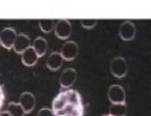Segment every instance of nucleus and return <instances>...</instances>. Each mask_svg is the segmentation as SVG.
Here are the masks:
<instances>
[{
  "mask_svg": "<svg viewBox=\"0 0 151 116\" xmlns=\"http://www.w3.org/2000/svg\"><path fill=\"white\" fill-rule=\"evenodd\" d=\"M128 112L125 103H111L109 116H125Z\"/></svg>",
  "mask_w": 151,
  "mask_h": 116,
  "instance_id": "4468645a",
  "label": "nucleus"
},
{
  "mask_svg": "<svg viewBox=\"0 0 151 116\" xmlns=\"http://www.w3.org/2000/svg\"><path fill=\"white\" fill-rule=\"evenodd\" d=\"M110 71L118 79L124 77L128 72V63H127L124 57H115L110 62Z\"/></svg>",
  "mask_w": 151,
  "mask_h": 116,
  "instance_id": "f03ea898",
  "label": "nucleus"
},
{
  "mask_svg": "<svg viewBox=\"0 0 151 116\" xmlns=\"http://www.w3.org/2000/svg\"><path fill=\"white\" fill-rule=\"evenodd\" d=\"M37 116H54V114L50 108H42L37 112Z\"/></svg>",
  "mask_w": 151,
  "mask_h": 116,
  "instance_id": "a211bd4d",
  "label": "nucleus"
},
{
  "mask_svg": "<svg viewBox=\"0 0 151 116\" xmlns=\"http://www.w3.org/2000/svg\"><path fill=\"white\" fill-rule=\"evenodd\" d=\"M80 25L84 29H93L97 25V19L96 18H81L80 19Z\"/></svg>",
  "mask_w": 151,
  "mask_h": 116,
  "instance_id": "f3484780",
  "label": "nucleus"
},
{
  "mask_svg": "<svg viewBox=\"0 0 151 116\" xmlns=\"http://www.w3.org/2000/svg\"><path fill=\"white\" fill-rule=\"evenodd\" d=\"M104 116H109V115H104Z\"/></svg>",
  "mask_w": 151,
  "mask_h": 116,
  "instance_id": "412c9836",
  "label": "nucleus"
},
{
  "mask_svg": "<svg viewBox=\"0 0 151 116\" xmlns=\"http://www.w3.org/2000/svg\"><path fill=\"white\" fill-rule=\"evenodd\" d=\"M4 100H5L4 90H3V87L0 85V108H1V107H3V105H4Z\"/></svg>",
  "mask_w": 151,
  "mask_h": 116,
  "instance_id": "6ab92c4d",
  "label": "nucleus"
},
{
  "mask_svg": "<svg viewBox=\"0 0 151 116\" xmlns=\"http://www.w3.org/2000/svg\"><path fill=\"white\" fill-rule=\"evenodd\" d=\"M32 49L35 50V53H36V56L37 57H43L44 54L47 53V49H48V43H47V40L44 39V37H36L35 40H34V43H32Z\"/></svg>",
  "mask_w": 151,
  "mask_h": 116,
  "instance_id": "ddd939ff",
  "label": "nucleus"
},
{
  "mask_svg": "<svg viewBox=\"0 0 151 116\" xmlns=\"http://www.w3.org/2000/svg\"><path fill=\"white\" fill-rule=\"evenodd\" d=\"M37 58L39 57L36 56V53H35V50L32 49V47H30L29 49H26L25 52L21 54L22 63L25 64V66H27V67H31V66H34V64H36Z\"/></svg>",
  "mask_w": 151,
  "mask_h": 116,
  "instance_id": "9b49d317",
  "label": "nucleus"
},
{
  "mask_svg": "<svg viewBox=\"0 0 151 116\" xmlns=\"http://www.w3.org/2000/svg\"><path fill=\"white\" fill-rule=\"evenodd\" d=\"M76 71H75L74 69H66L63 70V72L61 74L60 76V85L62 88H71L74 85V83L76 81Z\"/></svg>",
  "mask_w": 151,
  "mask_h": 116,
  "instance_id": "6e6552de",
  "label": "nucleus"
},
{
  "mask_svg": "<svg viewBox=\"0 0 151 116\" xmlns=\"http://www.w3.org/2000/svg\"><path fill=\"white\" fill-rule=\"evenodd\" d=\"M0 112H1V111H0Z\"/></svg>",
  "mask_w": 151,
  "mask_h": 116,
  "instance_id": "4be33fe9",
  "label": "nucleus"
},
{
  "mask_svg": "<svg viewBox=\"0 0 151 116\" xmlns=\"http://www.w3.org/2000/svg\"><path fill=\"white\" fill-rule=\"evenodd\" d=\"M30 47H31V40H30L29 35H26V34H18L14 42V45H13L14 52L17 54H22Z\"/></svg>",
  "mask_w": 151,
  "mask_h": 116,
  "instance_id": "9d476101",
  "label": "nucleus"
},
{
  "mask_svg": "<svg viewBox=\"0 0 151 116\" xmlns=\"http://www.w3.org/2000/svg\"><path fill=\"white\" fill-rule=\"evenodd\" d=\"M0 116H11L8 114V111H3V112H0Z\"/></svg>",
  "mask_w": 151,
  "mask_h": 116,
  "instance_id": "aec40b11",
  "label": "nucleus"
},
{
  "mask_svg": "<svg viewBox=\"0 0 151 116\" xmlns=\"http://www.w3.org/2000/svg\"><path fill=\"white\" fill-rule=\"evenodd\" d=\"M17 35L18 34L16 32L14 29L12 27H5L4 30H1L0 32V45L5 49H12L13 45H14V42L17 39Z\"/></svg>",
  "mask_w": 151,
  "mask_h": 116,
  "instance_id": "7ed1b4c3",
  "label": "nucleus"
},
{
  "mask_svg": "<svg viewBox=\"0 0 151 116\" xmlns=\"http://www.w3.org/2000/svg\"><path fill=\"white\" fill-rule=\"evenodd\" d=\"M79 53V47L75 42H65L62 48H61V57L62 59H66V61H73L76 58Z\"/></svg>",
  "mask_w": 151,
  "mask_h": 116,
  "instance_id": "0eeeda50",
  "label": "nucleus"
},
{
  "mask_svg": "<svg viewBox=\"0 0 151 116\" xmlns=\"http://www.w3.org/2000/svg\"><path fill=\"white\" fill-rule=\"evenodd\" d=\"M6 111L11 116H25V111L18 102H9Z\"/></svg>",
  "mask_w": 151,
  "mask_h": 116,
  "instance_id": "2eb2a0df",
  "label": "nucleus"
},
{
  "mask_svg": "<svg viewBox=\"0 0 151 116\" xmlns=\"http://www.w3.org/2000/svg\"><path fill=\"white\" fill-rule=\"evenodd\" d=\"M19 105L22 106L25 114H30L34 107H35V95L30 92H23V93L19 95Z\"/></svg>",
  "mask_w": 151,
  "mask_h": 116,
  "instance_id": "1a4fd4ad",
  "label": "nucleus"
},
{
  "mask_svg": "<svg viewBox=\"0 0 151 116\" xmlns=\"http://www.w3.org/2000/svg\"><path fill=\"white\" fill-rule=\"evenodd\" d=\"M54 23H56V21L52 19V18L39 19V27L43 32H50L54 29Z\"/></svg>",
  "mask_w": 151,
  "mask_h": 116,
  "instance_id": "dca6fc26",
  "label": "nucleus"
},
{
  "mask_svg": "<svg viewBox=\"0 0 151 116\" xmlns=\"http://www.w3.org/2000/svg\"><path fill=\"white\" fill-rule=\"evenodd\" d=\"M107 98L111 103H125V90L122 85L114 84L109 88Z\"/></svg>",
  "mask_w": 151,
  "mask_h": 116,
  "instance_id": "20e7f679",
  "label": "nucleus"
},
{
  "mask_svg": "<svg viewBox=\"0 0 151 116\" xmlns=\"http://www.w3.org/2000/svg\"><path fill=\"white\" fill-rule=\"evenodd\" d=\"M54 34L58 39L66 40L71 35V23L67 19H57L54 23Z\"/></svg>",
  "mask_w": 151,
  "mask_h": 116,
  "instance_id": "39448f33",
  "label": "nucleus"
},
{
  "mask_svg": "<svg viewBox=\"0 0 151 116\" xmlns=\"http://www.w3.org/2000/svg\"><path fill=\"white\" fill-rule=\"evenodd\" d=\"M119 36L122 37L125 42H129V40H133L136 37V26L134 23L129 19L120 23L119 27Z\"/></svg>",
  "mask_w": 151,
  "mask_h": 116,
  "instance_id": "423d86ee",
  "label": "nucleus"
},
{
  "mask_svg": "<svg viewBox=\"0 0 151 116\" xmlns=\"http://www.w3.org/2000/svg\"><path fill=\"white\" fill-rule=\"evenodd\" d=\"M62 62H63V59L61 57V54L58 52H53L47 58V67L52 71H56L62 66Z\"/></svg>",
  "mask_w": 151,
  "mask_h": 116,
  "instance_id": "f8f14e48",
  "label": "nucleus"
},
{
  "mask_svg": "<svg viewBox=\"0 0 151 116\" xmlns=\"http://www.w3.org/2000/svg\"><path fill=\"white\" fill-rule=\"evenodd\" d=\"M52 111L54 116H83L81 95L73 89L61 92L52 102Z\"/></svg>",
  "mask_w": 151,
  "mask_h": 116,
  "instance_id": "f257e3e1",
  "label": "nucleus"
}]
</instances>
